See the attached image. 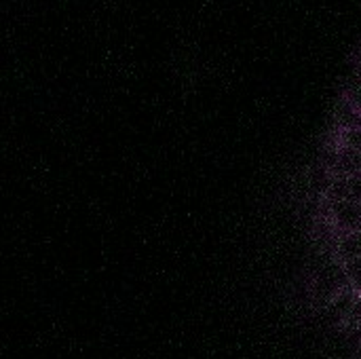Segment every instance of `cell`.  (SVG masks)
<instances>
[{"instance_id":"2","label":"cell","mask_w":361,"mask_h":359,"mask_svg":"<svg viewBox=\"0 0 361 359\" xmlns=\"http://www.w3.org/2000/svg\"><path fill=\"white\" fill-rule=\"evenodd\" d=\"M360 294V290H355L353 286H347V288H343L341 292H336V294L326 303V313H328V317H330L334 324L345 326V324L349 322V317H351V311H353V307H355Z\"/></svg>"},{"instance_id":"3","label":"cell","mask_w":361,"mask_h":359,"mask_svg":"<svg viewBox=\"0 0 361 359\" xmlns=\"http://www.w3.org/2000/svg\"><path fill=\"white\" fill-rule=\"evenodd\" d=\"M336 254L343 262L361 258V231H351V233H343L338 235L336 241Z\"/></svg>"},{"instance_id":"4","label":"cell","mask_w":361,"mask_h":359,"mask_svg":"<svg viewBox=\"0 0 361 359\" xmlns=\"http://www.w3.org/2000/svg\"><path fill=\"white\" fill-rule=\"evenodd\" d=\"M336 169L341 176H361V154L349 150V148H341L336 150Z\"/></svg>"},{"instance_id":"1","label":"cell","mask_w":361,"mask_h":359,"mask_svg":"<svg viewBox=\"0 0 361 359\" xmlns=\"http://www.w3.org/2000/svg\"><path fill=\"white\" fill-rule=\"evenodd\" d=\"M330 222L338 235L361 231V203L349 201V199L330 203Z\"/></svg>"},{"instance_id":"6","label":"cell","mask_w":361,"mask_h":359,"mask_svg":"<svg viewBox=\"0 0 361 359\" xmlns=\"http://www.w3.org/2000/svg\"><path fill=\"white\" fill-rule=\"evenodd\" d=\"M338 146L341 148H349V150L361 154V127L338 131Z\"/></svg>"},{"instance_id":"5","label":"cell","mask_w":361,"mask_h":359,"mask_svg":"<svg viewBox=\"0 0 361 359\" xmlns=\"http://www.w3.org/2000/svg\"><path fill=\"white\" fill-rule=\"evenodd\" d=\"M336 123H338V131L361 127V110H357L349 99L343 97V102L336 110Z\"/></svg>"},{"instance_id":"7","label":"cell","mask_w":361,"mask_h":359,"mask_svg":"<svg viewBox=\"0 0 361 359\" xmlns=\"http://www.w3.org/2000/svg\"><path fill=\"white\" fill-rule=\"evenodd\" d=\"M347 199L361 203V176H347Z\"/></svg>"},{"instance_id":"8","label":"cell","mask_w":361,"mask_h":359,"mask_svg":"<svg viewBox=\"0 0 361 359\" xmlns=\"http://www.w3.org/2000/svg\"><path fill=\"white\" fill-rule=\"evenodd\" d=\"M345 99H349L357 110H361V83H357L355 87H349V91H347Z\"/></svg>"}]
</instances>
